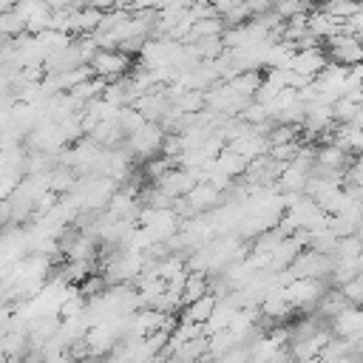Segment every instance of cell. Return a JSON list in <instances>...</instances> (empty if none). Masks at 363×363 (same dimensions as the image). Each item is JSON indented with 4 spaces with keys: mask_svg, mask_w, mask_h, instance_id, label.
<instances>
[{
    "mask_svg": "<svg viewBox=\"0 0 363 363\" xmlns=\"http://www.w3.org/2000/svg\"><path fill=\"white\" fill-rule=\"evenodd\" d=\"M323 51L329 57V62H340V65H354L363 62V40L352 31H337L332 37L323 40Z\"/></svg>",
    "mask_w": 363,
    "mask_h": 363,
    "instance_id": "6da1fadb",
    "label": "cell"
},
{
    "mask_svg": "<svg viewBox=\"0 0 363 363\" xmlns=\"http://www.w3.org/2000/svg\"><path fill=\"white\" fill-rule=\"evenodd\" d=\"M162 136H164V128H162L159 122H145L142 128H136L133 133L125 136V147L130 150V156H142V159H147V156L159 153V147H162Z\"/></svg>",
    "mask_w": 363,
    "mask_h": 363,
    "instance_id": "7a4b0ae2",
    "label": "cell"
},
{
    "mask_svg": "<svg viewBox=\"0 0 363 363\" xmlns=\"http://www.w3.org/2000/svg\"><path fill=\"white\" fill-rule=\"evenodd\" d=\"M91 71L102 79H116L122 74H128L130 68V54L119 51V48H96L94 57H91Z\"/></svg>",
    "mask_w": 363,
    "mask_h": 363,
    "instance_id": "3957f363",
    "label": "cell"
},
{
    "mask_svg": "<svg viewBox=\"0 0 363 363\" xmlns=\"http://www.w3.org/2000/svg\"><path fill=\"white\" fill-rule=\"evenodd\" d=\"M153 184L162 187L167 196L179 199V196H187V193H190V187L196 184V176H193L187 167H170V170H164Z\"/></svg>",
    "mask_w": 363,
    "mask_h": 363,
    "instance_id": "277c9868",
    "label": "cell"
},
{
    "mask_svg": "<svg viewBox=\"0 0 363 363\" xmlns=\"http://www.w3.org/2000/svg\"><path fill=\"white\" fill-rule=\"evenodd\" d=\"M326 62H329V57H326L323 45H318V48H303V51H295V57H292L289 68H292L295 74H303V77L315 79Z\"/></svg>",
    "mask_w": 363,
    "mask_h": 363,
    "instance_id": "5b68a950",
    "label": "cell"
},
{
    "mask_svg": "<svg viewBox=\"0 0 363 363\" xmlns=\"http://www.w3.org/2000/svg\"><path fill=\"white\" fill-rule=\"evenodd\" d=\"M184 199H187V204L193 207V213L199 216V213H204V210H213V207L221 201V190H216V187L207 184V182H196Z\"/></svg>",
    "mask_w": 363,
    "mask_h": 363,
    "instance_id": "8992f818",
    "label": "cell"
},
{
    "mask_svg": "<svg viewBox=\"0 0 363 363\" xmlns=\"http://www.w3.org/2000/svg\"><path fill=\"white\" fill-rule=\"evenodd\" d=\"M261 82H264V74H261L258 68H244V71H238V74H233V77L227 79V85H230L235 94L247 96V99L255 96V91L261 88Z\"/></svg>",
    "mask_w": 363,
    "mask_h": 363,
    "instance_id": "52a82bcc",
    "label": "cell"
},
{
    "mask_svg": "<svg viewBox=\"0 0 363 363\" xmlns=\"http://www.w3.org/2000/svg\"><path fill=\"white\" fill-rule=\"evenodd\" d=\"M213 306H216V295H213V292H204L201 298H196V301H190V303H184V312H182V320H193V323H204V320L210 318V312H213Z\"/></svg>",
    "mask_w": 363,
    "mask_h": 363,
    "instance_id": "ba28073f",
    "label": "cell"
},
{
    "mask_svg": "<svg viewBox=\"0 0 363 363\" xmlns=\"http://www.w3.org/2000/svg\"><path fill=\"white\" fill-rule=\"evenodd\" d=\"M26 31V23H23V17L14 11V9H3L0 11V37H17V34H23Z\"/></svg>",
    "mask_w": 363,
    "mask_h": 363,
    "instance_id": "9c48e42d",
    "label": "cell"
}]
</instances>
